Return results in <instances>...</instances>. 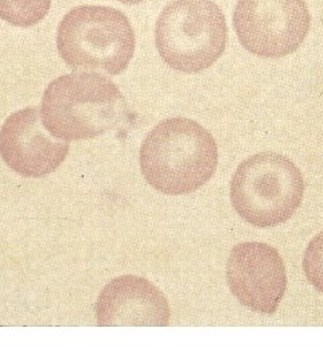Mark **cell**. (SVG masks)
I'll return each mask as SVG.
<instances>
[{"label":"cell","instance_id":"1","mask_svg":"<svg viewBox=\"0 0 323 363\" xmlns=\"http://www.w3.org/2000/svg\"><path fill=\"white\" fill-rule=\"evenodd\" d=\"M139 162L143 177L156 191L192 194L214 175L219 148L201 124L192 118L173 117L148 132Z\"/></svg>","mask_w":323,"mask_h":363},{"label":"cell","instance_id":"2","mask_svg":"<svg viewBox=\"0 0 323 363\" xmlns=\"http://www.w3.org/2000/svg\"><path fill=\"white\" fill-rule=\"evenodd\" d=\"M42 123L65 142L93 139L119 127L128 104L116 85L97 73H70L55 78L42 97Z\"/></svg>","mask_w":323,"mask_h":363},{"label":"cell","instance_id":"3","mask_svg":"<svg viewBox=\"0 0 323 363\" xmlns=\"http://www.w3.org/2000/svg\"><path fill=\"white\" fill-rule=\"evenodd\" d=\"M57 49L75 70L117 76L128 67L135 52V33L126 13L114 7L80 6L58 26Z\"/></svg>","mask_w":323,"mask_h":363},{"label":"cell","instance_id":"4","mask_svg":"<svg viewBox=\"0 0 323 363\" xmlns=\"http://www.w3.org/2000/svg\"><path fill=\"white\" fill-rule=\"evenodd\" d=\"M305 181L297 164L276 152L249 156L231 182V202L243 220L273 228L290 220L302 205Z\"/></svg>","mask_w":323,"mask_h":363},{"label":"cell","instance_id":"5","mask_svg":"<svg viewBox=\"0 0 323 363\" xmlns=\"http://www.w3.org/2000/svg\"><path fill=\"white\" fill-rule=\"evenodd\" d=\"M226 42V19L213 0H173L156 22V49L166 65L182 73L216 64Z\"/></svg>","mask_w":323,"mask_h":363},{"label":"cell","instance_id":"6","mask_svg":"<svg viewBox=\"0 0 323 363\" xmlns=\"http://www.w3.org/2000/svg\"><path fill=\"white\" fill-rule=\"evenodd\" d=\"M305 0H239L233 26L243 48L263 58L297 52L310 30Z\"/></svg>","mask_w":323,"mask_h":363},{"label":"cell","instance_id":"7","mask_svg":"<svg viewBox=\"0 0 323 363\" xmlns=\"http://www.w3.org/2000/svg\"><path fill=\"white\" fill-rule=\"evenodd\" d=\"M226 281L233 296L246 308L272 315L287 289L285 261L268 244H239L226 262Z\"/></svg>","mask_w":323,"mask_h":363},{"label":"cell","instance_id":"8","mask_svg":"<svg viewBox=\"0 0 323 363\" xmlns=\"http://www.w3.org/2000/svg\"><path fill=\"white\" fill-rule=\"evenodd\" d=\"M67 154L69 143L46 130L38 106L15 112L0 130V156L22 177L43 178L58 169Z\"/></svg>","mask_w":323,"mask_h":363},{"label":"cell","instance_id":"9","mask_svg":"<svg viewBox=\"0 0 323 363\" xmlns=\"http://www.w3.org/2000/svg\"><path fill=\"white\" fill-rule=\"evenodd\" d=\"M94 312L102 327H165L170 322V307L162 291L133 274L116 277L104 286Z\"/></svg>","mask_w":323,"mask_h":363},{"label":"cell","instance_id":"10","mask_svg":"<svg viewBox=\"0 0 323 363\" xmlns=\"http://www.w3.org/2000/svg\"><path fill=\"white\" fill-rule=\"evenodd\" d=\"M52 0H0V19L16 27H31L43 21Z\"/></svg>","mask_w":323,"mask_h":363},{"label":"cell","instance_id":"11","mask_svg":"<svg viewBox=\"0 0 323 363\" xmlns=\"http://www.w3.org/2000/svg\"><path fill=\"white\" fill-rule=\"evenodd\" d=\"M303 269L307 280L323 294V232L317 234L306 247Z\"/></svg>","mask_w":323,"mask_h":363},{"label":"cell","instance_id":"12","mask_svg":"<svg viewBox=\"0 0 323 363\" xmlns=\"http://www.w3.org/2000/svg\"><path fill=\"white\" fill-rule=\"evenodd\" d=\"M116 1H120L123 4H139V3L146 1V0H116Z\"/></svg>","mask_w":323,"mask_h":363}]
</instances>
